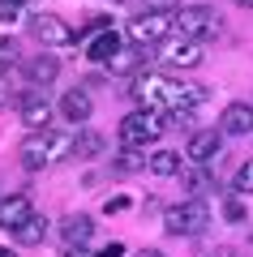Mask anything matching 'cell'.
<instances>
[{"instance_id": "6da1fadb", "label": "cell", "mask_w": 253, "mask_h": 257, "mask_svg": "<svg viewBox=\"0 0 253 257\" xmlns=\"http://www.w3.org/2000/svg\"><path fill=\"white\" fill-rule=\"evenodd\" d=\"M137 107H150V111H163V116H181V111H193L206 103V86L198 82H172L163 73H137L133 86H129Z\"/></svg>"}, {"instance_id": "7a4b0ae2", "label": "cell", "mask_w": 253, "mask_h": 257, "mask_svg": "<svg viewBox=\"0 0 253 257\" xmlns=\"http://www.w3.org/2000/svg\"><path fill=\"white\" fill-rule=\"evenodd\" d=\"M77 150V133H60V128H39V133H30L26 142L18 146V159L26 172H43V167L60 163L64 155H73Z\"/></svg>"}, {"instance_id": "3957f363", "label": "cell", "mask_w": 253, "mask_h": 257, "mask_svg": "<svg viewBox=\"0 0 253 257\" xmlns=\"http://www.w3.org/2000/svg\"><path fill=\"white\" fill-rule=\"evenodd\" d=\"M163 133H167V116H163V111H150V107H137V111H129V116L120 120V142H125L129 150L150 146Z\"/></svg>"}, {"instance_id": "277c9868", "label": "cell", "mask_w": 253, "mask_h": 257, "mask_svg": "<svg viewBox=\"0 0 253 257\" xmlns=\"http://www.w3.org/2000/svg\"><path fill=\"white\" fill-rule=\"evenodd\" d=\"M210 223V206L202 197H189V202L172 206V210L163 214V227L172 231V236H202Z\"/></svg>"}, {"instance_id": "5b68a950", "label": "cell", "mask_w": 253, "mask_h": 257, "mask_svg": "<svg viewBox=\"0 0 253 257\" xmlns=\"http://www.w3.org/2000/svg\"><path fill=\"white\" fill-rule=\"evenodd\" d=\"M176 30H181L185 39H210V35H219V13L210 9V5H185L181 13H176Z\"/></svg>"}, {"instance_id": "8992f818", "label": "cell", "mask_w": 253, "mask_h": 257, "mask_svg": "<svg viewBox=\"0 0 253 257\" xmlns=\"http://www.w3.org/2000/svg\"><path fill=\"white\" fill-rule=\"evenodd\" d=\"M172 26L176 22L167 13H137V18H129V39H133V47H150V43H163Z\"/></svg>"}, {"instance_id": "52a82bcc", "label": "cell", "mask_w": 253, "mask_h": 257, "mask_svg": "<svg viewBox=\"0 0 253 257\" xmlns=\"http://www.w3.org/2000/svg\"><path fill=\"white\" fill-rule=\"evenodd\" d=\"M26 30H30L43 47H69V43H77V30H69L56 13H35V18L26 22Z\"/></svg>"}, {"instance_id": "ba28073f", "label": "cell", "mask_w": 253, "mask_h": 257, "mask_svg": "<svg viewBox=\"0 0 253 257\" xmlns=\"http://www.w3.org/2000/svg\"><path fill=\"white\" fill-rule=\"evenodd\" d=\"M18 116H22V124H26L30 133L47 128V120H52V103H47V90H35V86H26V90L18 94Z\"/></svg>"}, {"instance_id": "9c48e42d", "label": "cell", "mask_w": 253, "mask_h": 257, "mask_svg": "<svg viewBox=\"0 0 253 257\" xmlns=\"http://www.w3.org/2000/svg\"><path fill=\"white\" fill-rule=\"evenodd\" d=\"M163 64H167V69H198V64H202V43H198V39H172V43H167V47H163Z\"/></svg>"}, {"instance_id": "30bf717a", "label": "cell", "mask_w": 253, "mask_h": 257, "mask_svg": "<svg viewBox=\"0 0 253 257\" xmlns=\"http://www.w3.org/2000/svg\"><path fill=\"white\" fill-rule=\"evenodd\" d=\"M219 150H223V128H198V133L189 138V146H185V155H189L198 167H206Z\"/></svg>"}, {"instance_id": "8fae6325", "label": "cell", "mask_w": 253, "mask_h": 257, "mask_svg": "<svg viewBox=\"0 0 253 257\" xmlns=\"http://www.w3.org/2000/svg\"><path fill=\"white\" fill-rule=\"evenodd\" d=\"M35 214V206H30L26 193H13V197H0V227L5 231H18L22 223Z\"/></svg>"}, {"instance_id": "7c38bea8", "label": "cell", "mask_w": 253, "mask_h": 257, "mask_svg": "<svg viewBox=\"0 0 253 257\" xmlns=\"http://www.w3.org/2000/svg\"><path fill=\"white\" fill-rule=\"evenodd\" d=\"M56 73H60V60H56L52 52H39L35 60L26 64V86H35V90H47V86L56 82Z\"/></svg>"}, {"instance_id": "4fadbf2b", "label": "cell", "mask_w": 253, "mask_h": 257, "mask_svg": "<svg viewBox=\"0 0 253 257\" xmlns=\"http://www.w3.org/2000/svg\"><path fill=\"white\" fill-rule=\"evenodd\" d=\"M142 64H146V47H120V52L108 60V73H116V77H137V73H142Z\"/></svg>"}, {"instance_id": "5bb4252c", "label": "cell", "mask_w": 253, "mask_h": 257, "mask_svg": "<svg viewBox=\"0 0 253 257\" xmlns=\"http://www.w3.org/2000/svg\"><path fill=\"white\" fill-rule=\"evenodd\" d=\"M219 128H223V133H232V138L253 133V103H232V107L223 111V120H219Z\"/></svg>"}, {"instance_id": "9a60e30c", "label": "cell", "mask_w": 253, "mask_h": 257, "mask_svg": "<svg viewBox=\"0 0 253 257\" xmlns=\"http://www.w3.org/2000/svg\"><path fill=\"white\" fill-rule=\"evenodd\" d=\"M91 111H95V103H91L86 90H64V99H60V116L64 120L81 124V120H91Z\"/></svg>"}, {"instance_id": "2e32d148", "label": "cell", "mask_w": 253, "mask_h": 257, "mask_svg": "<svg viewBox=\"0 0 253 257\" xmlns=\"http://www.w3.org/2000/svg\"><path fill=\"white\" fill-rule=\"evenodd\" d=\"M60 236H64V244H69V248H86V240L95 236V223H91V214H73V219H64Z\"/></svg>"}, {"instance_id": "e0dca14e", "label": "cell", "mask_w": 253, "mask_h": 257, "mask_svg": "<svg viewBox=\"0 0 253 257\" xmlns=\"http://www.w3.org/2000/svg\"><path fill=\"white\" fill-rule=\"evenodd\" d=\"M120 47H125V43H120L116 30H99V35L91 39V47H86V56H91V60H103V64H108L112 56L120 52Z\"/></svg>"}, {"instance_id": "ac0fdd59", "label": "cell", "mask_w": 253, "mask_h": 257, "mask_svg": "<svg viewBox=\"0 0 253 257\" xmlns=\"http://www.w3.org/2000/svg\"><path fill=\"white\" fill-rule=\"evenodd\" d=\"M146 167H150L154 176H181L185 167H181V155L176 150H154L150 159H146Z\"/></svg>"}, {"instance_id": "d6986e66", "label": "cell", "mask_w": 253, "mask_h": 257, "mask_svg": "<svg viewBox=\"0 0 253 257\" xmlns=\"http://www.w3.org/2000/svg\"><path fill=\"white\" fill-rule=\"evenodd\" d=\"M43 236H47V219H43V214H30V219L13 231L18 244H43Z\"/></svg>"}, {"instance_id": "ffe728a7", "label": "cell", "mask_w": 253, "mask_h": 257, "mask_svg": "<svg viewBox=\"0 0 253 257\" xmlns=\"http://www.w3.org/2000/svg\"><path fill=\"white\" fill-rule=\"evenodd\" d=\"M185 176V189H189V197H206L210 189H215V180H210L206 167H198V172H181Z\"/></svg>"}, {"instance_id": "44dd1931", "label": "cell", "mask_w": 253, "mask_h": 257, "mask_svg": "<svg viewBox=\"0 0 253 257\" xmlns=\"http://www.w3.org/2000/svg\"><path fill=\"white\" fill-rule=\"evenodd\" d=\"M232 189L240 193V197H253V159L236 167V184H232Z\"/></svg>"}, {"instance_id": "7402d4cb", "label": "cell", "mask_w": 253, "mask_h": 257, "mask_svg": "<svg viewBox=\"0 0 253 257\" xmlns=\"http://www.w3.org/2000/svg\"><path fill=\"white\" fill-rule=\"evenodd\" d=\"M13 64H18V43L13 39H0V73H9Z\"/></svg>"}, {"instance_id": "603a6c76", "label": "cell", "mask_w": 253, "mask_h": 257, "mask_svg": "<svg viewBox=\"0 0 253 257\" xmlns=\"http://www.w3.org/2000/svg\"><path fill=\"white\" fill-rule=\"evenodd\" d=\"M185 5L181 0H146V13H167V18H176Z\"/></svg>"}, {"instance_id": "cb8c5ba5", "label": "cell", "mask_w": 253, "mask_h": 257, "mask_svg": "<svg viewBox=\"0 0 253 257\" xmlns=\"http://www.w3.org/2000/svg\"><path fill=\"white\" fill-rule=\"evenodd\" d=\"M77 150H81V155H99V150H103V138H95V133H81V138H77Z\"/></svg>"}, {"instance_id": "d4e9b609", "label": "cell", "mask_w": 253, "mask_h": 257, "mask_svg": "<svg viewBox=\"0 0 253 257\" xmlns=\"http://www.w3.org/2000/svg\"><path fill=\"white\" fill-rule=\"evenodd\" d=\"M18 18H22L18 0H0V22H18Z\"/></svg>"}, {"instance_id": "484cf974", "label": "cell", "mask_w": 253, "mask_h": 257, "mask_svg": "<svg viewBox=\"0 0 253 257\" xmlns=\"http://www.w3.org/2000/svg\"><path fill=\"white\" fill-rule=\"evenodd\" d=\"M223 214H227L232 223H240V219H244V206L236 202V197H227V202H223Z\"/></svg>"}, {"instance_id": "4316f807", "label": "cell", "mask_w": 253, "mask_h": 257, "mask_svg": "<svg viewBox=\"0 0 253 257\" xmlns=\"http://www.w3.org/2000/svg\"><path fill=\"white\" fill-rule=\"evenodd\" d=\"M116 163H120V167H125V172H133V167H142V163H146V159H137V155H133V150H129V146H125V155H120V159H116Z\"/></svg>"}, {"instance_id": "83f0119b", "label": "cell", "mask_w": 253, "mask_h": 257, "mask_svg": "<svg viewBox=\"0 0 253 257\" xmlns=\"http://www.w3.org/2000/svg\"><path fill=\"white\" fill-rule=\"evenodd\" d=\"M13 99H18V94H13V86L9 82H5V77H0V107H9V103Z\"/></svg>"}, {"instance_id": "f1b7e54d", "label": "cell", "mask_w": 253, "mask_h": 257, "mask_svg": "<svg viewBox=\"0 0 253 257\" xmlns=\"http://www.w3.org/2000/svg\"><path fill=\"white\" fill-rule=\"evenodd\" d=\"M99 257H125V244H120V240H112V244L108 248H103V253Z\"/></svg>"}, {"instance_id": "f546056e", "label": "cell", "mask_w": 253, "mask_h": 257, "mask_svg": "<svg viewBox=\"0 0 253 257\" xmlns=\"http://www.w3.org/2000/svg\"><path fill=\"white\" fill-rule=\"evenodd\" d=\"M125 206H129V202H125V197H108V206H103V210H108V214H112V210H125Z\"/></svg>"}, {"instance_id": "4dcf8cb0", "label": "cell", "mask_w": 253, "mask_h": 257, "mask_svg": "<svg viewBox=\"0 0 253 257\" xmlns=\"http://www.w3.org/2000/svg\"><path fill=\"white\" fill-rule=\"evenodd\" d=\"M64 257H99V253H86V248H69Z\"/></svg>"}, {"instance_id": "1f68e13d", "label": "cell", "mask_w": 253, "mask_h": 257, "mask_svg": "<svg viewBox=\"0 0 253 257\" xmlns=\"http://www.w3.org/2000/svg\"><path fill=\"white\" fill-rule=\"evenodd\" d=\"M236 5H240V9H253V0H236Z\"/></svg>"}, {"instance_id": "d6a6232c", "label": "cell", "mask_w": 253, "mask_h": 257, "mask_svg": "<svg viewBox=\"0 0 253 257\" xmlns=\"http://www.w3.org/2000/svg\"><path fill=\"white\" fill-rule=\"evenodd\" d=\"M0 257H13V253H9V248H0Z\"/></svg>"}, {"instance_id": "836d02e7", "label": "cell", "mask_w": 253, "mask_h": 257, "mask_svg": "<svg viewBox=\"0 0 253 257\" xmlns=\"http://www.w3.org/2000/svg\"><path fill=\"white\" fill-rule=\"evenodd\" d=\"M146 257H163V253H146Z\"/></svg>"}, {"instance_id": "e575fe53", "label": "cell", "mask_w": 253, "mask_h": 257, "mask_svg": "<svg viewBox=\"0 0 253 257\" xmlns=\"http://www.w3.org/2000/svg\"><path fill=\"white\" fill-rule=\"evenodd\" d=\"M18 5H22V0H18Z\"/></svg>"}]
</instances>
